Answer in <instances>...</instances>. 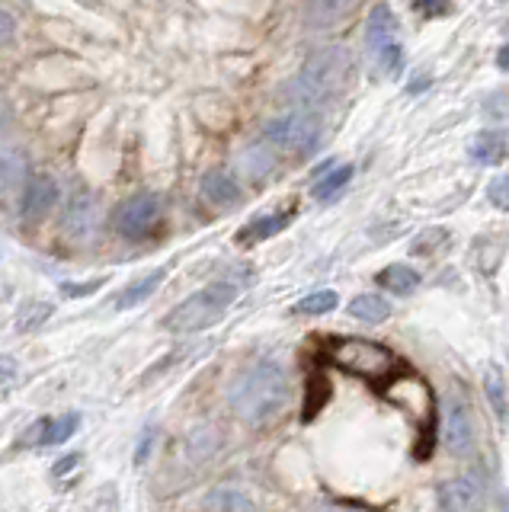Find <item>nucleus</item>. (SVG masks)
Masks as SVG:
<instances>
[{
    "label": "nucleus",
    "mask_w": 509,
    "mask_h": 512,
    "mask_svg": "<svg viewBox=\"0 0 509 512\" xmlns=\"http://www.w3.org/2000/svg\"><path fill=\"white\" fill-rule=\"evenodd\" d=\"M52 311H55V304L52 301H42V298H29V301H23L20 304V311H17V330L20 333H33V330H39L45 320L52 317Z\"/></svg>",
    "instance_id": "nucleus-21"
},
{
    "label": "nucleus",
    "mask_w": 509,
    "mask_h": 512,
    "mask_svg": "<svg viewBox=\"0 0 509 512\" xmlns=\"http://www.w3.org/2000/svg\"><path fill=\"white\" fill-rule=\"evenodd\" d=\"M164 218V199L154 192H138L129 202L119 205L116 212V231L129 240H145L157 231V224Z\"/></svg>",
    "instance_id": "nucleus-6"
},
{
    "label": "nucleus",
    "mask_w": 509,
    "mask_h": 512,
    "mask_svg": "<svg viewBox=\"0 0 509 512\" xmlns=\"http://www.w3.org/2000/svg\"><path fill=\"white\" fill-rule=\"evenodd\" d=\"M263 138L285 154L305 157L317 148V141H321V119H317L314 112H305V109L282 112V116L266 122Z\"/></svg>",
    "instance_id": "nucleus-5"
},
{
    "label": "nucleus",
    "mask_w": 509,
    "mask_h": 512,
    "mask_svg": "<svg viewBox=\"0 0 509 512\" xmlns=\"http://www.w3.org/2000/svg\"><path fill=\"white\" fill-rule=\"evenodd\" d=\"M445 240H449V237H445V231H426L420 240H417V244H413V253H417V256H429V253H436L442 244H445Z\"/></svg>",
    "instance_id": "nucleus-29"
},
{
    "label": "nucleus",
    "mask_w": 509,
    "mask_h": 512,
    "mask_svg": "<svg viewBox=\"0 0 509 512\" xmlns=\"http://www.w3.org/2000/svg\"><path fill=\"white\" fill-rule=\"evenodd\" d=\"M349 314L365 320V324H381V320H388L391 304L378 295H359V298L349 301Z\"/></svg>",
    "instance_id": "nucleus-22"
},
{
    "label": "nucleus",
    "mask_w": 509,
    "mask_h": 512,
    "mask_svg": "<svg viewBox=\"0 0 509 512\" xmlns=\"http://www.w3.org/2000/svg\"><path fill=\"white\" fill-rule=\"evenodd\" d=\"M503 512H509V493L503 496Z\"/></svg>",
    "instance_id": "nucleus-40"
},
{
    "label": "nucleus",
    "mask_w": 509,
    "mask_h": 512,
    "mask_svg": "<svg viewBox=\"0 0 509 512\" xmlns=\"http://www.w3.org/2000/svg\"><path fill=\"white\" fill-rule=\"evenodd\" d=\"M292 221V215H263V218H257V221H250L247 228L237 234V244H260V240H266V237H273V234H279L285 224Z\"/></svg>",
    "instance_id": "nucleus-20"
},
{
    "label": "nucleus",
    "mask_w": 509,
    "mask_h": 512,
    "mask_svg": "<svg viewBox=\"0 0 509 512\" xmlns=\"http://www.w3.org/2000/svg\"><path fill=\"white\" fill-rule=\"evenodd\" d=\"M378 285L385 288V292H394V295H410L413 288L420 285V272L404 266V263H394V266H385L378 272Z\"/></svg>",
    "instance_id": "nucleus-18"
},
{
    "label": "nucleus",
    "mask_w": 509,
    "mask_h": 512,
    "mask_svg": "<svg viewBox=\"0 0 509 512\" xmlns=\"http://www.w3.org/2000/svg\"><path fill=\"white\" fill-rule=\"evenodd\" d=\"M237 298V285L231 282H215L209 288H202V292L189 295L183 304H177L170 314H167V330L170 333H196V330H205L218 324L225 311L234 304Z\"/></svg>",
    "instance_id": "nucleus-4"
},
{
    "label": "nucleus",
    "mask_w": 509,
    "mask_h": 512,
    "mask_svg": "<svg viewBox=\"0 0 509 512\" xmlns=\"http://www.w3.org/2000/svg\"><path fill=\"white\" fill-rule=\"evenodd\" d=\"M77 461H81V455H68L65 461H58V464H55V468H52V474H55V477H61V474H65V471L77 468Z\"/></svg>",
    "instance_id": "nucleus-35"
},
{
    "label": "nucleus",
    "mask_w": 509,
    "mask_h": 512,
    "mask_svg": "<svg viewBox=\"0 0 509 512\" xmlns=\"http://www.w3.org/2000/svg\"><path fill=\"white\" fill-rule=\"evenodd\" d=\"M317 512H353V509H340V506H321Z\"/></svg>",
    "instance_id": "nucleus-39"
},
{
    "label": "nucleus",
    "mask_w": 509,
    "mask_h": 512,
    "mask_svg": "<svg viewBox=\"0 0 509 512\" xmlns=\"http://www.w3.org/2000/svg\"><path fill=\"white\" fill-rule=\"evenodd\" d=\"M292 384L285 368L273 359H260L237 372L228 384V404L250 426H263L285 410Z\"/></svg>",
    "instance_id": "nucleus-1"
},
{
    "label": "nucleus",
    "mask_w": 509,
    "mask_h": 512,
    "mask_svg": "<svg viewBox=\"0 0 509 512\" xmlns=\"http://www.w3.org/2000/svg\"><path fill=\"white\" fill-rule=\"evenodd\" d=\"M17 375H20L17 362L10 356H0V388H13V384H17Z\"/></svg>",
    "instance_id": "nucleus-31"
},
{
    "label": "nucleus",
    "mask_w": 509,
    "mask_h": 512,
    "mask_svg": "<svg viewBox=\"0 0 509 512\" xmlns=\"http://www.w3.org/2000/svg\"><path fill=\"white\" fill-rule=\"evenodd\" d=\"M349 13H353V4H333V0H324V4L305 7V20L311 29H333V26H340Z\"/></svg>",
    "instance_id": "nucleus-19"
},
{
    "label": "nucleus",
    "mask_w": 509,
    "mask_h": 512,
    "mask_svg": "<svg viewBox=\"0 0 509 512\" xmlns=\"http://www.w3.org/2000/svg\"><path fill=\"white\" fill-rule=\"evenodd\" d=\"M378 55V64L385 68L388 74H394V71H401V64H404V52H401V45L397 42H391V45H385L381 52H375Z\"/></svg>",
    "instance_id": "nucleus-28"
},
{
    "label": "nucleus",
    "mask_w": 509,
    "mask_h": 512,
    "mask_svg": "<svg viewBox=\"0 0 509 512\" xmlns=\"http://www.w3.org/2000/svg\"><path fill=\"white\" fill-rule=\"evenodd\" d=\"M205 509H212V512H253V503L241 490L221 487V490H212L209 496H205Z\"/></svg>",
    "instance_id": "nucleus-23"
},
{
    "label": "nucleus",
    "mask_w": 509,
    "mask_h": 512,
    "mask_svg": "<svg viewBox=\"0 0 509 512\" xmlns=\"http://www.w3.org/2000/svg\"><path fill=\"white\" fill-rule=\"evenodd\" d=\"M202 196L215 205H231V202L241 199V183H237L231 173L212 170V173L202 176Z\"/></svg>",
    "instance_id": "nucleus-16"
},
{
    "label": "nucleus",
    "mask_w": 509,
    "mask_h": 512,
    "mask_svg": "<svg viewBox=\"0 0 509 512\" xmlns=\"http://www.w3.org/2000/svg\"><path fill=\"white\" fill-rule=\"evenodd\" d=\"M77 426H81V416L77 413H61V416H42V420L29 423L23 429V436L17 439V448H49V445H61L68 442Z\"/></svg>",
    "instance_id": "nucleus-8"
},
{
    "label": "nucleus",
    "mask_w": 509,
    "mask_h": 512,
    "mask_svg": "<svg viewBox=\"0 0 509 512\" xmlns=\"http://www.w3.org/2000/svg\"><path fill=\"white\" fill-rule=\"evenodd\" d=\"M439 512H487L484 490L474 477H455L439 487Z\"/></svg>",
    "instance_id": "nucleus-11"
},
{
    "label": "nucleus",
    "mask_w": 509,
    "mask_h": 512,
    "mask_svg": "<svg viewBox=\"0 0 509 512\" xmlns=\"http://www.w3.org/2000/svg\"><path fill=\"white\" fill-rule=\"evenodd\" d=\"M349 74H353V55L340 45H324L314 48V52L301 64V74L295 80V96H298V109L314 112L317 106H324L333 100L346 84Z\"/></svg>",
    "instance_id": "nucleus-2"
},
{
    "label": "nucleus",
    "mask_w": 509,
    "mask_h": 512,
    "mask_svg": "<svg viewBox=\"0 0 509 512\" xmlns=\"http://www.w3.org/2000/svg\"><path fill=\"white\" fill-rule=\"evenodd\" d=\"M327 359L337 368H343V372L359 375L365 381H385L401 368V359H397L388 346L372 343V340H359V336L333 340L327 346Z\"/></svg>",
    "instance_id": "nucleus-3"
},
{
    "label": "nucleus",
    "mask_w": 509,
    "mask_h": 512,
    "mask_svg": "<svg viewBox=\"0 0 509 512\" xmlns=\"http://www.w3.org/2000/svg\"><path fill=\"white\" fill-rule=\"evenodd\" d=\"M13 32H17V23H13V16L7 10H0V45L10 42Z\"/></svg>",
    "instance_id": "nucleus-32"
},
{
    "label": "nucleus",
    "mask_w": 509,
    "mask_h": 512,
    "mask_svg": "<svg viewBox=\"0 0 509 512\" xmlns=\"http://www.w3.org/2000/svg\"><path fill=\"white\" fill-rule=\"evenodd\" d=\"M93 231H97V199L87 189H77L61 215V234L68 240H87Z\"/></svg>",
    "instance_id": "nucleus-10"
},
{
    "label": "nucleus",
    "mask_w": 509,
    "mask_h": 512,
    "mask_svg": "<svg viewBox=\"0 0 509 512\" xmlns=\"http://www.w3.org/2000/svg\"><path fill=\"white\" fill-rule=\"evenodd\" d=\"M340 304V298H337V292H314V295H308V298H301L298 304H295V311L298 314H327V311H333Z\"/></svg>",
    "instance_id": "nucleus-27"
},
{
    "label": "nucleus",
    "mask_w": 509,
    "mask_h": 512,
    "mask_svg": "<svg viewBox=\"0 0 509 512\" xmlns=\"http://www.w3.org/2000/svg\"><path fill=\"white\" fill-rule=\"evenodd\" d=\"M349 176H353V167H337L330 173H321V180L314 183V199H333L349 183Z\"/></svg>",
    "instance_id": "nucleus-25"
},
{
    "label": "nucleus",
    "mask_w": 509,
    "mask_h": 512,
    "mask_svg": "<svg viewBox=\"0 0 509 512\" xmlns=\"http://www.w3.org/2000/svg\"><path fill=\"white\" fill-rule=\"evenodd\" d=\"M7 116H10V112H7V100H4V96H0V128H4Z\"/></svg>",
    "instance_id": "nucleus-37"
},
{
    "label": "nucleus",
    "mask_w": 509,
    "mask_h": 512,
    "mask_svg": "<svg viewBox=\"0 0 509 512\" xmlns=\"http://www.w3.org/2000/svg\"><path fill=\"white\" fill-rule=\"evenodd\" d=\"M413 10L423 13V16H442V13H449L452 7L449 4H413Z\"/></svg>",
    "instance_id": "nucleus-34"
},
{
    "label": "nucleus",
    "mask_w": 509,
    "mask_h": 512,
    "mask_svg": "<svg viewBox=\"0 0 509 512\" xmlns=\"http://www.w3.org/2000/svg\"><path fill=\"white\" fill-rule=\"evenodd\" d=\"M471 160L477 164H500V160L509 157V135L506 132H497V128H490V132H481L474 141H471Z\"/></svg>",
    "instance_id": "nucleus-14"
},
{
    "label": "nucleus",
    "mask_w": 509,
    "mask_h": 512,
    "mask_svg": "<svg viewBox=\"0 0 509 512\" xmlns=\"http://www.w3.org/2000/svg\"><path fill=\"white\" fill-rule=\"evenodd\" d=\"M426 84H429V77H420L417 84H410V93H420V90H423Z\"/></svg>",
    "instance_id": "nucleus-38"
},
{
    "label": "nucleus",
    "mask_w": 509,
    "mask_h": 512,
    "mask_svg": "<svg viewBox=\"0 0 509 512\" xmlns=\"http://www.w3.org/2000/svg\"><path fill=\"white\" fill-rule=\"evenodd\" d=\"M100 285H103V279H93L87 285H61V292L65 295H87V292H97Z\"/></svg>",
    "instance_id": "nucleus-33"
},
{
    "label": "nucleus",
    "mask_w": 509,
    "mask_h": 512,
    "mask_svg": "<svg viewBox=\"0 0 509 512\" xmlns=\"http://www.w3.org/2000/svg\"><path fill=\"white\" fill-rule=\"evenodd\" d=\"M164 276H167V269H154V272H148V276H141V279L129 282V285H125L122 292L113 298V304H116L119 311L135 308V304H145V301L157 292V288H161Z\"/></svg>",
    "instance_id": "nucleus-15"
},
{
    "label": "nucleus",
    "mask_w": 509,
    "mask_h": 512,
    "mask_svg": "<svg viewBox=\"0 0 509 512\" xmlns=\"http://www.w3.org/2000/svg\"><path fill=\"white\" fill-rule=\"evenodd\" d=\"M497 64H500L503 71H509V45H503V48H500V55H497Z\"/></svg>",
    "instance_id": "nucleus-36"
},
{
    "label": "nucleus",
    "mask_w": 509,
    "mask_h": 512,
    "mask_svg": "<svg viewBox=\"0 0 509 512\" xmlns=\"http://www.w3.org/2000/svg\"><path fill=\"white\" fill-rule=\"evenodd\" d=\"M58 202V183L55 176H33V180L26 183L23 196H20V218L26 224H39L45 215L52 212Z\"/></svg>",
    "instance_id": "nucleus-12"
},
{
    "label": "nucleus",
    "mask_w": 509,
    "mask_h": 512,
    "mask_svg": "<svg viewBox=\"0 0 509 512\" xmlns=\"http://www.w3.org/2000/svg\"><path fill=\"white\" fill-rule=\"evenodd\" d=\"M237 167H241V173H247L250 180H263V176L276 167V160L269 151H263L260 144H253V148H244V154L237 157Z\"/></svg>",
    "instance_id": "nucleus-24"
},
{
    "label": "nucleus",
    "mask_w": 509,
    "mask_h": 512,
    "mask_svg": "<svg viewBox=\"0 0 509 512\" xmlns=\"http://www.w3.org/2000/svg\"><path fill=\"white\" fill-rule=\"evenodd\" d=\"M484 388H487V397H490V407L497 416H506V384H503V375L497 365H490L484 372Z\"/></svg>",
    "instance_id": "nucleus-26"
},
{
    "label": "nucleus",
    "mask_w": 509,
    "mask_h": 512,
    "mask_svg": "<svg viewBox=\"0 0 509 512\" xmlns=\"http://www.w3.org/2000/svg\"><path fill=\"white\" fill-rule=\"evenodd\" d=\"M29 183V157L20 148L0 144V202L23 196Z\"/></svg>",
    "instance_id": "nucleus-13"
},
{
    "label": "nucleus",
    "mask_w": 509,
    "mask_h": 512,
    "mask_svg": "<svg viewBox=\"0 0 509 512\" xmlns=\"http://www.w3.org/2000/svg\"><path fill=\"white\" fill-rule=\"evenodd\" d=\"M445 448L455 458H465L474 452V423L465 407V400L449 397L445 400Z\"/></svg>",
    "instance_id": "nucleus-9"
},
{
    "label": "nucleus",
    "mask_w": 509,
    "mask_h": 512,
    "mask_svg": "<svg viewBox=\"0 0 509 512\" xmlns=\"http://www.w3.org/2000/svg\"><path fill=\"white\" fill-rule=\"evenodd\" d=\"M490 202L497 208H509V176H500V180L490 183Z\"/></svg>",
    "instance_id": "nucleus-30"
},
{
    "label": "nucleus",
    "mask_w": 509,
    "mask_h": 512,
    "mask_svg": "<svg viewBox=\"0 0 509 512\" xmlns=\"http://www.w3.org/2000/svg\"><path fill=\"white\" fill-rule=\"evenodd\" d=\"M385 397L394 407L410 413V420H417L420 429L429 436V429H433L436 400H433V391H429V384L423 378H397L394 384L385 388Z\"/></svg>",
    "instance_id": "nucleus-7"
},
{
    "label": "nucleus",
    "mask_w": 509,
    "mask_h": 512,
    "mask_svg": "<svg viewBox=\"0 0 509 512\" xmlns=\"http://www.w3.org/2000/svg\"><path fill=\"white\" fill-rule=\"evenodd\" d=\"M394 29H397V26H394V13H391V7H385V4L372 7V13H369V26H365V39H369L372 52H381V48L394 42Z\"/></svg>",
    "instance_id": "nucleus-17"
}]
</instances>
